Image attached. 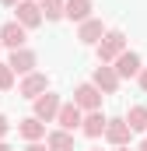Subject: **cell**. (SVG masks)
<instances>
[{
  "mask_svg": "<svg viewBox=\"0 0 147 151\" xmlns=\"http://www.w3.org/2000/svg\"><path fill=\"white\" fill-rule=\"evenodd\" d=\"M95 53H98V63H116V60L126 53V35H123L119 28H109L105 39L95 46Z\"/></svg>",
  "mask_w": 147,
  "mask_h": 151,
  "instance_id": "1",
  "label": "cell"
},
{
  "mask_svg": "<svg viewBox=\"0 0 147 151\" xmlns=\"http://www.w3.org/2000/svg\"><path fill=\"white\" fill-rule=\"evenodd\" d=\"M74 102H77L84 113H95V109H102V88L91 84V81H84V84L74 88Z\"/></svg>",
  "mask_w": 147,
  "mask_h": 151,
  "instance_id": "2",
  "label": "cell"
},
{
  "mask_svg": "<svg viewBox=\"0 0 147 151\" xmlns=\"http://www.w3.org/2000/svg\"><path fill=\"white\" fill-rule=\"evenodd\" d=\"M60 109H63V99H60L56 91H46V95L35 99V113H32V116H39L42 123H56Z\"/></svg>",
  "mask_w": 147,
  "mask_h": 151,
  "instance_id": "3",
  "label": "cell"
},
{
  "mask_svg": "<svg viewBox=\"0 0 147 151\" xmlns=\"http://www.w3.org/2000/svg\"><path fill=\"white\" fill-rule=\"evenodd\" d=\"M91 84H98V88H102V95H116V91H119V84H123V77L116 74V67H112V63H98V67H95V77H91Z\"/></svg>",
  "mask_w": 147,
  "mask_h": 151,
  "instance_id": "4",
  "label": "cell"
},
{
  "mask_svg": "<svg viewBox=\"0 0 147 151\" xmlns=\"http://www.w3.org/2000/svg\"><path fill=\"white\" fill-rule=\"evenodd\" d=\"M0 42L14 53V49H25V42H28V28L21 25V21H7L4 28H0Z\"/></svg>",
  "mask_w": 147,
  "mask_h": 151,
  "instance_id": "5",
  "label": "cell"
},
{
  "mask_svg": "<svg viewBox=\"0 0 147 151\" xmlns=\"http://www.w3.org/2000/svg\"><path fill=\"white\" fill-rule=\"evenodd\" d=\"M46 91H49V77L46 74H25V81H21V84H18V95H21V99H32V102H35L39 95H46Z\"/></svg>",
  "mask_w": 147,
  "mask_h": 151,
  "instance_id": "6",
  "label": "cell"
},
{
  "mask_svg": "<svg viewBox=\"0 0 147 151\" xmlns=\"http://www.w3.org/2000/svg\"><path fill=\"white\" fill-rule=\"evenodd\" d=\"M14 11H18V18H14V21H21L25 28H39V25H42V18H46L39 0H21Z\"/></svg>",
  "mask_w": 147,
  "mask_h": 151,
  "instance_id": "7",
  "label": "cell"
},
{
  "mask_svg": "<svg viewBox=\"0 0 147 151\" xmlns=\"http://www.w3.org/2000/svg\"><path fill=\"white\" fill-rule=\"evenodd\" d=\"M130 123H126V116H116L109 119V127H105V141H109L112 148H123V144H130Z\"/></svg>",
  "mask_w": 147,
  "mask_h": 151,
  "instance_id": "8",
  "label": "cell"
},
{
  "mask_svg": "<svg viewBox=\"0 0 147 151\" xmlns=\"http://www.w3.org/2000/svg\"><path fill=\"white\" fill-rule=\"evenodd\" d=\"M56 123H60V130H81V123H84V109L77 106V102H63V109L56 116Z\"/></svg>",
  "mask_w": 147,
  "mask_h": 151,
  "instance_id": "9",
  "label": "cell"
},
{
  "mask_svg": "<svg viewBox=\"0 0 147 151\" xmlns=\"http://www.w3.org/2000/svg\"><path fill=\"white\" fill-rule=\"evenodd\" d=\"M105 32H109V28H105L98 18H88L84 25H77V39H81L84 46H98V42L105 39Z\"/></svg>",
  "mask_w": 147,
  "mask_h": 151,
  "instance_id": "10",
  "label": "cell"
},
{
  "mask_svg": "<svg viewBox=\"0 0 147 151\" xmlns=\"http://www.w3.org/2000/svg\"><path fill=\"white\" fill-rule=\"evenodd\" d=\"M7 63H11V70H14V74H35V67H39V56L32 53V49H14Z\"/></svg>",
  "mask_w": 147,
  "mask_h": 151,
  "instance_id": "11",
  "label": "cell"
},
{
  "mask_svg": "<svg viewBox=\"0 0 147 151\" xmlns=\"http://www.w3.org/2000/svg\"><path fill=\"white\" fill-rule=\"evenodd\" d=\"M112 67H116V74L123 77V81H126V77H140V70H144V63H140V56H137L133 49H126Z\"/></svg>",
  "mask_w": 147,
  "mask_h": 151,
  "instance_id": "12",
  "label": "cell"
},
{
  "mask_svg": "<svg viewBox=\"0 0 147 151\" xmlns=\"http://www.w3.org/2000/svg\"><path fill=\"white\" fill-rule=\"evenodd\" d=\"M105 127H109V116L102 113V109H95V113H84L81 134L84 137H105Z\"/></svg>",
  "mask_w": 147,
  "mask_h": 151,
  "instance_id": "13",
  "label": "cell"
},
{
  "mask_svg": "<svg viewBox=\"0 0 147 151\" xmlns=\"http://www.w3.org/2000/svg\"><path fill=\"white\" fill-rule=\"evenodd\" d=\"M18 137L21 141H42L46 137V123L39 119V116H25V119H18Z\"/></svg>",
  "mask_w": 147,
  "mask_h": 151,
  "instance_id": "14",
  "label": "cell"
},
{
  "mask_svg": "<svg viewBox=\"0 0 147 151\" xmlns=\"http://www.w3.org/2000/svg\"><path fill=\"white\" fill-rule=\"evenodd\" d=\"M46 148L49 151H74V134L70 130H49L46 134Z\"/></svg>",
  "mask_w": 147,
  "mask_h": 151,
  "instance_id": "15",
  "label": "cell"
},
{
  "mask_svg": "<svg viewBox=\"0 0 147 151\" xmlns=\"http://www.w3.org/2000/svg\"><path fill=\"white\" fill-rule=\"evenodd\" d=\"M91 18V0H67V21L84 25Z\"/></svg>",
  "mask_w": 147,
  "mask_h": 151,
  "instance_id": "16",
  "label": "cell"
},
{
  "mask_svg": "<svg viewBox=\"0 0 147 151\" xmlns=\"http://www.w3.org/2000/svg\"><path fill=\"white\" fill-rule=\"evenodd\" d=\"M39 4H42L46 21H60V18H67V0H39Z\"/></svg>",
  "mask_w": 147,
  "mask_h": 151,
  "instance_id": "17",
  "label": "cell"
},
{
  "mask_svg": "<svg viewBox=\"0 0 147 151\" xmlns=\"http://www.w3.org/2000/svg\"><path fill=\"white\" fill-rule=\"evenodd\" d=\"M126 123H130V130H147V106H133L126 113Z\"/></svg>",
  "mask_w": 147,
  "mask_h": 151,
  "instance_id": "18",
  "label": "cell"
},
{
  "mask_svg": "<svg viewBox=\"0 0 147 151\" xmlns=\"http://www.w3.org/2000/svg\"><path fill=\"white\" fill-rule=\"evenodd\" d=\"M14 88V70L11 63H0V91H11Z\"/></svg>",
  "mask_w": 147,
  "mask_h": 151,
  "instance_id": "19",
  "label": "cell"
},
{
  "mask_svg": "<svg viewBox=\"0 0 147 151\" xmlns=\"http://www.w3.org/2000/svg\"><path fill=\"white\" fill-rule=\"evenodd\" d=\"M7 130H11V119H7V116H0V141L7 137Z\"/></svg>",
  "mask_w": 147,
  "mask_h": 151,
  "instance_id": "20",
  "label": "cell"
},
{
  "mask_svg": "<svg viewBox=\"0 0 147 151\" xmlns=\"http://www.w3.org/2000/svg\"><path fill=\"white\" fill-rule=\"evenodd\" d=\"M25 151H49V148H46V144H39V141H32V144H28Z\"/></svg>",
  "mask_w": 147,
  "mask_h": 151,
  "instance_id": "21",
  "label": "cell"
},
{
  "mask_svg": "<svg viewBox=\"0 0 147 151\" xmlns=\"http://www.w3.org/2000/svg\"><path fill=\"white\" fill-rule=\"evenodd\" d=\"M137 81H140V88H144V91H147V67H144V70H140V77H137Z\"/></svg>",
  "mask_w": 147,
  "mask_h": 151,
  "instance_id": "22",
  "label": "cell"
},
{
  "mask_svg": "<svg viewBox=\"0 0 147 151\" xmlns=\"http://www.w3.org/2000/svg\"><path fill=\"white\" fill-rule=\"evenodd\" d=\"M0 4H4V7H18L21 0H0Z\"/></svg>",
  "mask_w": 147,
  "mask_h": 151,
  "instance_id": "23",
  "label": "cell"
},
{
  "mask_svg": "<svg viewBox=\"0 0 147 151\" xmlns=\"http://www.w3.org/2000/svg\"><path fill=\"white\" fill-rule=\"evenodd\" d=\"M0 151H14V148H11V144H7V141H0Z\"/></svg>",
  "mask_w": 147,
  "mask_h": 151,
  "instance_id": "24",
  "label": "cell"
},
{
  "mask_svg": "<svg viewBox=\"0 0 147 151\" xmlns=\"http://www.w3.org/2000/svg\"><path fill=\"white\" fill-rule=\"evenodd\" d=\"M137 151H147V141H140V144H137Z\"/></svg>",
  "mask_w": 147,
  "mask_h": 151,
  "instance_id": "25",
  "label": "cell"
},
{
  "mask_svg": "<svg viewBox=\"0 0 147 151\" xmlns=\"http://www.w3.org/2000/svg\"><path fill=\"white\" fill-rule=\"evenodd\" d=\"M116 151H137V148H130V144H123V148H116Z\"/></svg>",
  "mask_w": 147,
  "mask_h": 151,
  "instance_id": "26",
  "label": "cell"
},
{
  "mask_svg": "<svg viewBox=\"0 0 147 151\" xmlns=\"http://www.w3.org/2000/svg\"><path fill=\"white\" fill-rule=\"evenodd\" d=\"M0 49H4V42H0Z\"/></svg>",
  "mask_w": 147,
  "mask_h": 151,
  "instance_id": "27",
  "label": "cell"
},
{
  "mask_svg": "<svg viewBox=\"0 0 147 151\" xmlns=\"http://www.w3.org/2000/svg\"><path fill=\"white\" fill-rule=\"evenodd\" d=\"M91 151H98V148H91Z\"/></svg>",
  "mask_w": 147,
  "mask_h": 151,
  "instance_id": "28",
  "label": "cell"
}]
</instances>
